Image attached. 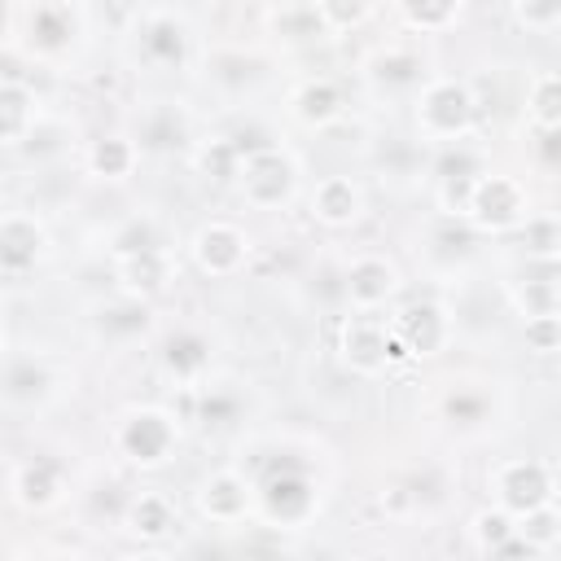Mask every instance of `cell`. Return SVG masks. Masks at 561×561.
Segmentation results:
<instances>
[{
    "label": "cell",
    "instance_id": "obj_1",
    "mask_svg": "<svg viewBox=\"0 0 561 561\" xmlns=\"http://www.w3.org/2000/svg\"><path fill=\"white\" fill-rule=\"evenodd\" d=\"M276 460H263V473L254 482V513L267 526L280 530H307L324 504V478L316 473V460L280 447Z\"/></svg>",
    "mask_w": 561,
    "mask_h": 561
},
{
    "label": "cell",
    "instance_id": "obj_2",
    "mask_svg": "<svg viewBox=\"0 0 561 561\" xmlns=\"http://www.w3.org/2000/svg\"><path fill=\"white\" fill-rule=\"evenodd\" d=\"M9 48L26 53L44 70H61L88 44V13L79 0H26L13 13Z\"/></svg>",
    "mask_w": 561,
    "mask_h": 561
},
{
    "label": "cell",
    "instance_id": "obj_3",
    "mask_svg": "<svg viewBox=\"0 0 561 561\" xmlns=\"http://www.w3.org/2000/svg\"><path fill=\"white\" fill-rule=\"evenodd\" d=\"M123 48H127L131 66L153 70V75H175V70H188V66L202 61L193 22L180 9H167V4L140 9L136 22L127 26Z\"/></svg>",
    "mask_w": 561,
    "mask_h": 561
},
{
    "label": "cell",
    "instance_id": "obj_4",
    "mask_svg": "<svg viewBox=\"0 0 561 561\" xmlns=\"http://www.w3.org/2000/svg\"><path fill=\"white\" fill-rule=\"evenodd\" d=\"M478 92L469 79L456 75H434L416 96H412V127L421 136V145L438 149V145H456L469 140L478 131Z\"/></svg>",
    "mask_w": 561,
    "mask_h": 561
},
{
    "label": "cell",
    "instance_id": "obj_5",
    "mask_svg": "<svg viewBox=\"0 0 561 561\" xmlns=\"http://www.w3.org/2000/svg\"><path fill=\"white\" fill-rule=\"evenodd\" d=\"M180 434H184L180 416H175L171 408H162V403H131V408H123V412L114 416V425H110L114 451H118L131 469H145V473L175 460Z\"/></svg>",
    "mask_w": 561,
    "mask_h": 561
},
{
    "label": "cell",
    "instance_id": "obj_6",
    "mask_svg": "<svg viewBox=\"0 0 561 561\" xmlns=\"http://www.w3.org/2000/svg\"><path fill=\"white\" fill-rule=\"evenodd\" d=\"M66 386H75V373L57 355H48L39 346H31V351L9 346L4 351L0 394H4L9 412H44L66 394Z\"/></svg>",
    "mask_w": 561,
    "mask_h": 561
},
{
    "label": "cell",
    "instance_id": "obj_7",
    "mask_svg": "<svg viewBox=\"0 0 561 561\" xmlns=\"http://www.w3.org/2000/svg\"><path fill=\"white\" fill-rule=\"evenodd\" d=\"M237 193H241V202L250 210H285L302 193V162L280 140L276 145H263V149H254V153L241 158Z\"/></svg>",
    "mask_w": 561,
    "mask_h": 561
},
{
    "label": "cell",
    "instance_id": "obj_8",
    "mask_svg": "<svg viewBox=\"0 0 561 561\" xmlns=\"http://www.w3.org/2000/svg\"><path fill=\"white\" fill-rule=\"evenodd\" d=\"M530 215V188L513 171H482L469 197V224L482 237H513Z\"/></svg>",
    "mask_w": 561,
    "mask_h": 561
},
{
    "label": "cell",
    "instance_id": "obj_9",
    "mask_svg": "<svg viewBox=\"0 0 561 561\" xmlns=\"http://www.w3.org/2000/svg\"><path fill=\"white\" fill-rule=\"evenodd\" d=\"M486 491L495 504H504L513 517L539 508V504H552L561 500V486H557V465L539 460V456H508L500 460L491 473H486Z\"/></svg>",
    "mask_w": 561,
    "mask_h": 561
},
{
    "label": "cell",
    "instance_id": "obj_10",
    "mask_svg": "<svg viewBox=\"0 0 561 561\" xmlns=\"http://www.w3.org/2000/svg\"><path fill=\"white\" fill-rule=\"evenodd\" d=\"M202 79L210 92H219L224 101H245L254 92H263V83L272 79V57L259 48H241V44H219L202 53Z\"/></svg>",
    "mask_w": 561,
    "mask_h": 561
},
{
    "label": "cell",
    "instance_id": "obj_11",
    "mask_svg": "<svg viewBox=\"0 0 561 561\" xmlns=\"http://www.w3.org/2000/svg\"><path fill=\"white\" fill-rule=\"evenodd\" d=\"M250 254H254V241H250V232H245L241 224H232V219H206V224H197V232L188 237V259H193V267H197L202 276H210V280H232V276H241L245 263H250Z\"/></svg>",
    "mask_w": 561,
    "mask_h": 561
},
{
    "label": "cell",
    "instance_id": "obj_12",
    "mask_svg": "<svg viewBox=\"0 0 561 561\" xmlns=\"http://www.w3.org/2000/svg\"><path fill=\"white\" fill-rule=\"evenodd\" d=\"M158 373L175 390H193L215 373V337L202 324H175L158 342Z\"/></svg>",
    "mask_w": 561,
    "mask_h": 561
},
{
    "label": "cell",
    "instance_id": "obj_13",
    "mask_svg": "<svg viewBox=\"0 0 561 561\" xmlns=\"http://www.w3.org/2000/svg\"><path fill=\"white\" fill-rule=\"evenodd\" d=\"M53 254V232L35 210H4L0 215V276L26 280Z\"/></svg>",
    "mask_w": 561,
    "mask_h": 561
},
{
    "label": "cell",
    "instance_id": "obj_14",
    "mask_svg": "<svg viewBox=\"0 0 561 561\" xmlns=\"http://www.w3.org/2000/svg\"><path fill=\"white\" fill-rule=\"evenodd\" d=\"M337 364L351 377H381L386 368H394L390 359V324L377 320V311H355L342 320L337 329Z\"/></svg>",
    "mask_w": 561,
    "mask_h": 561
},
{
    "label": "cell",
    "instance_id": "obj_15",
    "mask_svg": "<svg viewBox=\"0 0 561 561\" xmlns=\"http://www.w3.org/2000/svg\"><path fill=\"white\" fill-rule=\"evenodd\" d=\"M88 329L101 346H136L140 337L153 333V302L149 298H136L127 289L114 285V294L96 298L88 307Z\"/></svg>",
    "mask_w": 561,
    "mask_h": 561
},
{
    "label": "cell",
    "instance_id": "obj_16",
    "mask_svg": "<svg viewBox=\"0 0 561 561\" xmlns=\"http://www.w3.org/2000/svg\"><path fill=\"white\" fill-rule=\"evenodd\" d=\"M140 153H153V158H167V153H180V149H193V110L184 101H171V96H153L136 110V127H131Z\"/></svg>",
    "mask_w": 561,
    "mask_h": 561
},
{
    "label": "cell",
    "instance_id": "obj_17",
    "mask_svg": "<svg viewBox=\"0 0 561 561\" xmlns=\"http://www.w3.org/2000/svg\"><path fill=\"white\" fill-rule=\"evenodd\" d=\"M364 79L377 96H408L412 101L434 75H430V57L416 44H381L364 61Z\"/></svg>",
    "mask_w": 561,
    "mask_h": 561
},
{
    "label": "cell",
    "instance_id": "obj_18",
    "mask_svg": "<svg viewBox=\"0 0 561 561\" xmlns=\"http://www.w3.org/2000/svg\"><path fill=\"white\" fill-rule=\"evenodd\" d=\"M342 294L351 302V311H381L403 294V272L390 254H355L342 267Z\"/></svg>",
    "mask_w": 561,
    "mask_h": 561
},
{
    "label": "cell",
    "instance_id": "obj_19",
    "mask_svg": "<svg viewBox=\"0 0 561 561\" xmlns=\"http://www.w3.org/2000/svg\"><path fill=\"white\" fill-rule=\"evenodd\" d=\"M197 517L210 526H241L254 517V482L245 469H215L193 491Z\"/></svg>",
    "mask_w": 561,
    "mask_h": 561
},
{
    "label": "cell",
    "instance_id": "obj_20",
    "mask_svg": "<svg viewBox=\"0 0 561 561\" xmlns=\"http://www.w3.org/2000/svg\"><path fill=\"white\" fill-rule=\"evenodd\" d=\"M390 329L399 333V342L408 346L412 359H434V355H443V351L456 342L451 311H447V302H438V298L408 302V307L390 320Z\"/></svg>",
    "mask_w": 561,
    "mask_h": 561
},
{
    "label": "cell",
    "instance_id": "obj_21",
    "mask_svg": "<svg viewBox=\"0 0 561 561\" xmlns=\"http://www.w3.org/2000/svg\"><path fill=\"white\" fill-rule=\"evenodd\" d=\"M70 486V473L57 456H26L9 465V500L22 513H48L53 504H61Z\"/></svg>",
    "mask_w": 561,
    "mask_h": 561
},
{
    "label": "cell",
    "instance_id": "obj_22",
    "mask_svg": "<svg viewBox=\"0 0 561 561\" xmlns=\"http://www.w3.org/2000/svg\"><path fill=\"white\" fill-rule=\"evenodd\" d=\"M285 114L307 131H329L346 114V92H342V83L333 75H307V79H298L289 88Z\"/></svg>",
    "mask_w": 561,
    "mask_h": 561
},
{
    "label": "cell",
    "instance_id": "obj_23",
    "mask_svg": "<svg viewBox=\"0 0 561 561\" xmlns=\"http://www.w3.org/2000/svg\"><path fill=\"white\" fill-rule=\"evenodd\" d=\"M180 394H184L188 416L202 421L206 430H232V425H241L245 412H250V394H245V386L232 381V377H215V373H210L202 386L180 390Z\"/></svg>",
    "mask_w": 561,
    "mask_h": 561
},
{
    "label": "cell",
    "instance_id": "obj_24",
    "mask_svg": "<svg viewBox=\"0 0 561 561\" xmlns=\"http://www.w3.org/2000/svg\"><path fill=\"white\" fill-rule=\"evenodd\" d=\"M478 241H482V232H478L465 215H443V210H438V219H434L430 232H425V263H430L434 272L460 276V272L469 267V259L478 254Z\"/></svg>",
    "mask_w": 561,
    "mask_h": 561
},
{
    "label": "cell",
    "instance_id": "obj_25",
    "mask_svg": "<svg viewBox=\"0 0 561 561\" xmlns=\"http://www.w3.org/2000/svg\"><path fill=\"white\" fill-rule=\"evenodd\" d=\"M307 206H311V219L324 224V228H355L364 219V184L355 175H324L316 180V188L307 193Z\"/></svg>",
    "mask_w": 561,
    "mask_h": 561
},
{
    "label": "cell",
    "instance_id": "obj_26",
    "mask_svg": "<svg viewBox=\"0 0 561 561\" xmlns=\"http://www.w3.org/2000/svg\"><path fill=\"white\" fill-rule=\"evenodd\" d=\"M469 543L482 557H535L530 543L517 535V517L495 500L469 517Z\"/></svg>",
    "mask_w": 561,
    "mask_h": 561
},
{
    "label": "cell",
    "instance_id": "obj_27",
    "mask_svg": "<svg viewBox=\"0 0 561 561\" xmlns=\"http://www.w3.org/2000/svg\"><path fill=\"white\" fill-rule=\"evenodd\" d=\"M140 158H145V153H140V145H136L131 131H105V136L88 140V149H83V167H88V175L101 180V184H123V180H131L136 167H140Z\"/></svg>",
    "mask_w": 561,
    "mask_h": 561
},
{
    "label": "cell",
    "instance_id": "obj_28",
    "mask_svg": "<svg viewBox=\"0 0 561 561\" xmlns=\"http://www.w3.org/2000/svg\"><path fill=\"white\" fill-rule=\"evenodd\" d=\"M175 280V259H171V245L167 250H145V254H127V259H114V285L136 294V298H158L167 294Z\"/></svg>",
    "mask_w": 561,
    "mask_h": 561
},
{
    "label": "cell",
    "instance_id": "obj_29",
    "mask_svg": "<svg viewBox=\"0 0 561 561\" xmlns=\"http://www.w3.org/2000/svg\"><path fill=\"white\" fill-rule=\"evenodd\" d=\"M180 526V513L171 504V495L162 491H136L127 504H123V530L136 539V543H162L171 530Z\"/></svg>",
    "mask_w": 561,
    "mask_h": 561
},
{
    "label": "cell",
    "instance_id": "obj_30",
    "mask_svg": "<svg viewBox=\"0 0 561 561\" xmlns=\"http://www.w3.org/2000/svg\"><path fill=\"white\" fill-rule=\"evenodd\" d=\"M267 31L276 35L280 48H316L324 35H333L316 9V0H280L267 13Z\"/></svg>",
    "mask_w": 561,
    "mask_h": 561
},
{
    "label": "cell",
    "instance_id": "obj_31",
    "mask_svg": "<svg viewBox=\"0 0 561 561\" xmlns=\"http://www.w3.org/2000/svg\"><path fill=\"white\" fill-rule=\"evenodd\" d=\"M44 114V96L26 83V79H4L0 83V145L13 153L22 145V136L31 131V123Z\"/></svg>",
    "mask_w": 561,
    "mask_h": 561
},
{
    "label": "cell",
    "instance_id": "obj_32",
    "mask_svg": "<svg viewBox=\"0 0 561 561\" xmlns=\"http://www.w3.org/2000/svg\"><path fill=\"white\" fill-rule=\"evenodd\" d=\"M145 250H167V228H162V219L153 210H131V215H123L105 232L110 263L114 259H127V254H145Z\"/></svg>",
    "mask_w": 561,
    "mask_h": 561
},
{
    "label": "cell",
    "instance_id": "obj_33",
    "mask_svg": "<svg viewBox=\"0 0 561 561\" xmlns=\"http://www.w3.org/2000/svg\"><path fill=\"white\" fill-rule=\"evenodd\" d=\"M70 149H75V123H66L61 114L44 110V114L31 123V131L22 136V145H18L13 153H22L26 162L44 167V162H61Z\"/></svg>",
    "mask_w": 561,
    "mask_h": 561
},
{
    "label": "cell",
    "instance_id": "obj_34",
    "mask_svg": "<svg viewBox=\"0 0 561 561\" xmlns=\"http://www.w3.org/2000/svg\"><path fill=\"white\" fill-rule=\"evenodd\" d=\"M438 412L456 430H482L495 412V399L482 381H447V390L438 394Z\"/></svg>",
    "mask_w": 561,
    "mask_h": 561
},
{
    "label": "cell",
    "instance_id": "obj_35",
    "mask_svg": "<svg viewBox=\"0 0 561 561\" xmlns=\"http://www.w3.org/2000/svg\"><path fill=\"white\" fill-rule=\"evenodd\" d=\"M188 158H193V171H197L206 184H237L245 153L232 145L228 131H215V136H202V140L188 149Z\"/></svg>",
    "mask_w": 561,
    "mask_h": 561
},
{
    "label": "cell",
    "instance_id": "obj_36",
    "mask_svg": "<svg viewBox=\"0 0 561 561\" xmlns=\"http://www.w3.org/2000/svg\"><path fill=\"white\" fill-rule=\"evenodd\" d=\"M399 22L416 35H443L451 31L460 18H465V4L469 0H390Z\"/></svg>",
    "mask_w": 561,
    "mask_h": 561
},
{
    "label": "cell",
    "instance_id": "obj_37",
    "mask_svg": "<svg viewBox=\"0 0 561 561\" xmlns=\"http://www.w3.org/2000/svg\"><path fill=\"white\" fill-rule=\"evenodd\" d=\"M517 250L535 263H561V215L552 210H530L526 224L513 232Z\"/></svg>",
    "mask_w": 561,
    "mask_h": 561
},
{
    "label": "cell",
    "instance_id": "obj_38",
    "mask_svg": "<svg viewBox=\"0 0 561 561\" xmlns=\"http://www.w3.org/2000/svg\"><path fill=\"white\" fill-rule=\"evenodd\" d=\"M522 110L530 127H561V70H539L530 75L522 92Z\"/></svg>",
    "mask_w": 561,
    "mask_h": 561
},
{
    "label": "cell",
    "instance_id": "obj_39",
    "mask_svg": "<svg viewBox=\"0 0 561 561\" xmlns=\"http://www.w3.org/2000/svg\"><path fill=\"white\" fill-rule=\"evenodd\" d=\"M517 535L530 543L535 557L548 552V548H557V543H561V504L552 500V504H539V508L522 513V517H517Z\"/></svg>",
    "mask_w": 561,
    "mask_h": 561
},
{
    "label": "cell",
    "instance_id": "obj_40",
    "mask_svg": "<svg viewBox=\"0 0 561 561\" xmlns=\"http://www.w3.org/2000/svg\"><path fill=\"white\" fill-rule=\"evenodd\" d=\"M508 13L530 35H548L561 26V0H508Z\"/></svg>",
    "mask_w": 561,
    "mask_h": 561
},
{
    "label": "cell",
    "instance_id": "obj_41",
    "mask_svg": "<svg viewBox=\"0 0 561 561\" xmlns=\"http://www.w3.org/2000/svg\"><path fill=\"white\" fill-rule=\"evenodd\" d=\"M522 342L535 355H561V311H543V316H526L522 320Z\"/></svg>",
    "mask_w": 561,
    "mask_h": 561
},
{
    "label": "cell",
    "instance_id": "obj_42",
    "mask_svg": "<svg viewBox=\"0 0 561 561\" xmlns=\"http://www.w3.org/2000/svg\"><path fill=\"white\" fill-rule=\"evenodd\" d=\"M316 9H320L329 31H355V26H364L373 18L377 0H316Z\"/></svg>",
    "mask_w": 561,
    "mask_h": 561
},
{
    "label": "cell",
    "instance_id": "obj_43",
    "mask_svg": "<svg viewBox=\"0 0 561 561\" xmlns=\"http://www.w3.org/2000/svg\"><path fill=\"white\" fill-rule=\"evenodd\" d=\"M535 158L548 171H561V127H535Z\"/></svg>",
    "mask_w": 561,
    "mask_h": 561
},
{
    "label": "cell",
    "instance_id": "obj_44",
    "mask_svg": "<svg viewBox=\"0 0 561 561\" xmlns=\"http://www.w3.org/2000/svg\"><path fill=\"white\" fill-rule=\"evenodd\" d=\"M557 486H561V460H557Z\"/></svg>",
    "mask_w": 561,
    "mask_h": 561
}]
</instances>
